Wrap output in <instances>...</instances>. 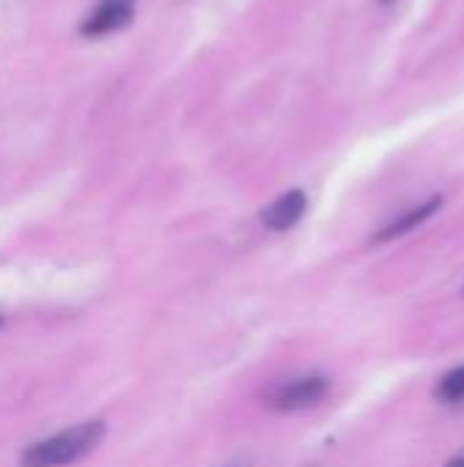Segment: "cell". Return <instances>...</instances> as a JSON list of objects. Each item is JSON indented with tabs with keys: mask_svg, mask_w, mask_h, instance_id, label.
<instances>
[{
	"mask_svg": "<svg viewBox=\"0 0 464 467\" xmlns=\"http://www.w3.org/2000/svg\"><path fill=\"white\" fill-rule=\"evenodd\" d=\"M107 427L104 421H85L77 424L60 435H52L46 441H38L33 446L25 449L22 454V467H63L82 460L85 454H90L101 438H104Z\"/></svg>",
	"mask_w": 464,
	"mask_h": 467,
	"instance_id": "obj_1",
	"label": "cell"
},
{
	"mask_svg": "<svg viewBox=\"0 0 464 467\" xmlns=\"http://www.w3.org/2000/svg\"><path fill=\"white\" fill-rule=\"evenodd\" d=\"M328 378L323 375H306V378H295L290 383H279L265 394V405L282 413H293V410H306L314 408L325 394H328Z\"/></svg>",
	"mask_w": 464,
	"mask_h": 467,
	"instance_id": "obj_2",
	"label": "cell"
},
{
	"mask_svg": "<svg viewBox=\"0 0 464 467\" xmlns=\"http://www.w3.org/2000/svg\"><path fill=\"white\" fill-rule=\"evenodd\" d=\"M134 8H137V0H101L93 14L82 22V36H107V33H115L120 27H126L134 16Z\"/></svg>",
	"mask_w": 464,
	"mask_h": 467,
	"instance_id": "obj_3",
	"label": "cell"
},
{
	"mask_svg": "<svg viewBox=\"0 0 464 467\" xmlns=\"http://www.w3.org/2000/svg\"><path fill=\"white\" fill-rule=\"evenodd\" d=\"M306 205H309L306 194H304L301 189H293V192L282 194L279 200H273V202L263 211V224L271 227V230H276V233L290 230V227H295V224L304 219Z\"/></svg>",
	"mask_w": 464,
	"mask_h": 467,
	"instance_id": "obj_4",
	"label": "cell"
},
{
	"mask_svg": "<svg viewBox=\"0 0 464 467\" xmlns=\"http://www.w3.org/2000/svg\"><path fill=\"white\" fill-rule=\"evenodd\" d=\"M443 205V197H432V200H427L424 205H418V208H413V211H407L402 219H397V222H391L388 227H383L380 233H377V241H391V238H399V235H405V233H410V230H416L418 224H424L438 208Z\"/></svg>",
	"mask_w": 464,
	"mask_h": 467,
	"instance_id": "obj_5",
	"label": "cell"
},
{
	"mask_svg": "<svg viewBox=\"0 0 464 467\" xmlns=\"http://www.w3.org/2000/svg\"><path fill=\"white\" fill-rule=\"evenodd\" d=\"M435 397L446 405H457L464 400V367L451 369L435 389Z\"/></svg>",
	"mask_w": 464,
	"mask_h": 467,
	"instance_id": "obj_6",
	"label": "cell"
},
{
	"mask_svg": "<svg viewBox=\"0 0 464 467\" xmlns=\"http://www.w3.org/2000/svg\"><path fill=\"white\" fill-rule=\"evenodd\" d=\"M449 467H464V457H462V460H454V462H451Z\"/></svg>",
	"mask_w": 464,
	"mask_h": 467,
	"instance_id": "obj_7",
	"label": "cell"
},
{
	"mask_svg": "<svg viewBox=\"0 0 464 467\" xmlns=\"http://www.w3.org/2000/svg\"><path fill=\"white\" fill-rule=\"evenodd\" d=\"M377 3H394V0H377Z\"/></svg>",
	"mask_w": 464,
	"mask_h": 467,
	"instance_id": "obj_8",
	"label": "cell"
}]
</instances>
